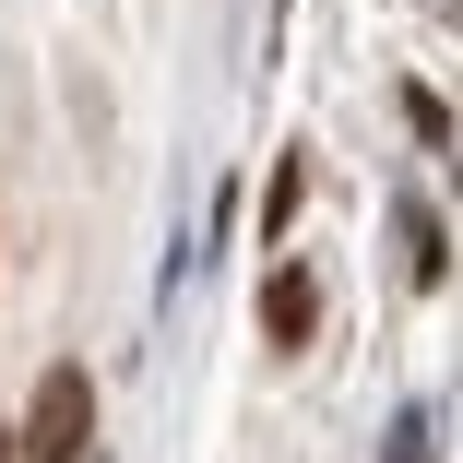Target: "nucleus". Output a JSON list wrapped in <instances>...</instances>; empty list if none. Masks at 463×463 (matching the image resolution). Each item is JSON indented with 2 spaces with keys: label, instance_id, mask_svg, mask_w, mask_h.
I'll return each mask as SVG.
<instances>
[{
  "label": "nucleus",
  "instance_id": "1",
  "mask_svg": "<svg viewBox=\"0 0 463 463\" xmlns=\"http://www.w3.org/2000/svg\"><path fill=\"white\" fill-rule=\"evenodd\" d=\"M83 439H96V381H83V368H48L36 404H24L13 463H83Z\"/></svg>",
  "mask_w": 463,
  "mask_h": 463
},
{
  "label": "nucleus",
  "instance_id": "2",
  "mask_svg": "<svg viewBox=\"0 0 463 463\" xmlns=\"http://www.w3.org/2000/svg\"><path fill=\"white\" fill-rule=\"evenodd\" d=\"M261 333H273V345H309V333H321V286H309V261H273V273H261Z\"/></svg>",
  "mask_w": 463,
  "mask_h": 463
},
{
  "label": "nucleus",
  "instance_id": "3",
  "mask_svg": "<svg viewBox=\"0 0 463 463\" xmlns=\"http://www.w3.org/2000/svg\"><path fill=\"white\" fill-rule=\"evenodd\" d=\"M404 238H416V286L439 298V286H451V226H439V214H404Z\"/></svg>",
  "mask_w": 463,
  "mask_h": 463
},
{
  "label": "nucleus",
  "instance_id": "4",
  "mask_svg": "<svg viewBox=\"0 0 463 463\" xmlns=\"http://www.w3.org/2000/svg\"><path fill=\"white\" fill-rule=\"evenodd\" d=\"M381 463H428V416H404V428H392V451H381Z\"/></svg>",
  "mask_w": 463,
  "mask_h": 463
},
{
  "label": "nucleus",
  "instance_id": "5",
  "mask_svg": "<svg viewBox=\"0 0 463 463\" xmlns=\"http://www.w3.org/2000/svg\"><path fill=\"white\" fill-rule=\"evenodd\" d=\"M0 463H13V439H0Z\"/></svg>",
  "mask_w": 463,
  "mask_h": 463
}]
</instances>
